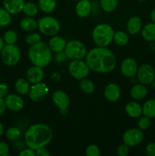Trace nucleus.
<instances>
[{
	"instance_id": "13",
	"label": "nucleus",
	"mask_w": 155,
	"mask_h": 156,
	"mask_svg": "<svg viewBox=\"0 0 155 156\" xmlns=\"http://www.w3.org/2000/svg\"><path fill=\"white\" fill-rule=\"evenodd\" d=\"M122 74L128 78H132L137 74L138 66L133 58H126L121 63Z\"/></svg>"
},
{
	"instance_id": "47",
	"label": "nucleus",
	"mask_w": 155,
	"mask_h": 156,
	"mask_svg": "<svg viewBox=\"0 0 155 156\" xmlns=\"http://www.w3.org/2000/svg\"><path fill=\"white\" fill-rule=\"evenodd\" d=\"M5 46V41L4 40L2 39V38L0 37V53H1L2 50L3 49V47H4Z\"/></svg>"
},
{
	"instance_id": "27",
	"label": "nucleus",
	"mask_w": 155,
	"mask_h": 156,
	"mask_svg": "<svg viewBox=\"0 0 155 156\" xmlns=\"http://www.w3.org/2000/svg\"><path fill=\"white\" fill-rule=\"evenodd\" d=\"M38 5L45 13H51L56 7V0H38Z\"/></svg>"
},
{
	"instance_id": "15",
	"label": "nucleus",
	"mask_w": 155,
	"mask_h": 156,
	"mask_svg": "<svg viewBox=\"0 0 155 156\" xmlns=\"http://www.w3.org/2000/svg\"><path fill=\"white\" fill-rule=\"evenodd\" d=\"M103 94L106 100L111 102H115L119 99L121 91H120L119 87L116 84L109 83L105 87Z\"/></svg>"
},
{
	"instance_id": "11",
	"label": "nucleus",
	"mask_w": 155,
	"mask_h": 156,
	"mask_svg": "<svg viewBox=\"0 0 155 156\" xmlns=\"http://www.w3.org/2000/svg\"><path fill=\"white\" fill-rule=\"evenodd\" d=\"M49 94V88L45 83L39 82L33 84L29 91V98L34 102L43 101Z\"/></svg>"
},
{
	"instance_id": "40",
	"label": "nucleus",
	"mask_w": 155,
	"mask_h": 156,
	"mask_svg": "<svg viewBox=\"0 0 155 156\" xmlns=\"http://www.w3.org/2000/svg\"><path fill=\"white\" fill-rule=\"evenodd\" d=\"M145 152L148 156H155V143H150L145 148Z\"/></svg>"
},
{
	"instance_id": "16",
	"label": "nucleus",
	"mask_w": 155,
	"mask_h": 156,
	"mask_svg": "<svg viewBox=\"0 0 155 156\" xmlns=\"http://www.w3.org/2000/svg\"><path fill=\"white\" fill-rule=\"evenodd\" d=\"M44 73L42 67L33 66L30 67L27 72V79L31 84H36L41 82L43 79Z\"/></svg>"
},
{
	"instance_id": "33",
	"label": "nucleus",
	"mask_w": 155,
	"mask_h": 156,
	"mask_svg": "<svg viewBox=\"0 0 155 156\" xmlns=\"http://www.w3.org/2000/svg\"><path fill=\"white\" fill-rule=\"evenodd\" d=\"M5 135L8 140H9L10 141H15L21 136V131L16 126H12L6 130Z\"/></svg>"
},
{
	"instance_id": "14",
	"label": "nucleus",
	"mask_w": 155,
	"mask_h": 156,
	"mask_svg": "<svg viewBox=\"0 0 155 156\" xmlns=\"http://www.w3.org/2000/svg\"><path fill=\"white\" fill-rule=\"evenodd\" d=\"M6 108L12 111H19L23 109L24 105V100L20 95L15 94H8L5 98Z\"/></svg>"
},
{
	"instance_id": "19",
	"label": "nucleus",
	"mask_w": 155,
	"mask_h": 156,
	"mask_svg": "<svg viewBox=\"0 0 155 156\" xmlns=\"http://www.w3.org/2000/svg\"><path fill=\"white\" fill-rule=\"evenodd\" d=\"M91 4L89 0H79L75 6L76 15L80 18L88 17L91 12Z\"/></svg>"
},
{
	"instance_id": "46",
	"label": "nucleus",
	"mask_w": 155,
	"mask_h": 156,
	"mask_svg": "<svg viewBox=\"0 0 155 156\" xmlns=\"http://www.w3.org/2000/svg\"><path fill=\"white\" fill-rule=\"evenodd\" d=\"M150 20H151L152 22L155 23V9H153V10L151 11V12H150Z\"/></svg>"
},
{
	"instance_id": "51",
	"label": "nucleus",
	"mask_w": 155,
	"mask_h": 156,
	"mask_svg": "<svg viewBox=\"0 0 155 156\" xmlns=\"http://www.w3.org/2000/svg\"><path fill=\"white\" fill-rule=\"evenodd\" d=\"M71 1H79V0H71Z\"/></svg>"
},
{
	"instance_id": "10",
	"label": "nucleus",
	"mask_w": 155,
	"mask_h": 156,
	"mask_svg": "<svg viewBox=\"0 0 155 156\" xmlns=\"http://www.w3.org/2000/svg\"><path fill=\"white\" fill-rule=\"evenodd\" d=\"M144 140V133L139 128H132L124 133L122 136L123 143L129 147L138 146Z\"/></svg>"
},
{
	"instance_id": "6",
	"label": "nucleus",
	"mask_w": 155,
	"mask_h": 156,
	"mask_svg": "<svg viewBox=\"0 0 155 156\" xmlns=\"http://www.w3.org/2000/svg\"><path fill=\"white\" fill-rule=\"evenodd\" d=\"M64 52L68 59L72 60L81 59L86 56L87 48L86 46L81 41L72 40L67 43Z\"/></svg>"
},
{
	"instance_id": "29",
	"label": "nucleus",
	"mask_w": 155,
	"mask_h": 156,
	"mask_svg": "<svg viewBox=\"0 0 155 156\" xmlns=\"http://www.w3.org/2000/svg\"><path fill=\"white\" fill-rule=\"evenodd\" d=\"M102 9L106 12H112L116 9L119 0H100Z\"/></svg>"
},
{
	"instance_id": "31",
	"label": "nucleus",
	"mask_w": 155,
	"mask_h": 156,
	"mask_svg": "<svg viewBox=\"0 0 155 156\" xmlns=\"http://www.w3.org/2000/svg\"><path fill=\"white\" fill-rule=\"evenodd\" d=\"M22 12L28 17H33L38 13V6L32 2H25Z\"/></svg>"
},
{
	"instance_id": "8",
	"label": "nucleus",
	"mask_w": 155,
	"mask_h": 156,
	"mask_svg": "<svg viewBox=\"0 0 155 156\" xmlns=\"http://www.w3.org/2000/svg\"><path fill=\"white\" fill-rule=\"evenodd\" d=\"M90 68L85 61L81 59H74L68 65V72L70 75L75 79H85L89 75Z\"/></svg>"
},
{
	"instance_id": "5",
	"label": "nucleus",
	"mask_w": 155,
	"mask_h": 156,
	"mask_svg": "<svg viewBox=\"0 0 155 156\" xmlns=\"http://www.w3.org/2000/svg\"><path fill=\"white\" fill-rule=\"evenodd\" d=\"M1 59L8 66L17 65L21 59V51L15 44H6L1 51Z\"/></svg>"
},
{
	"instance_id": "49",
	"label": "nucleus",
	"mask_w": 155,
	"mask_h": 156,
	"mask_svg": "<svg viewBox=\"0 0 155 156\" xmlns=\"http://www.w3.org/2000/svg\"><path fill=\"white\" fill-rule=\"evenodd\" d=\"M152 85H153V89L155 90V79H154V81H153V82H152Z\"/></svg>"
},
{
	"instance_id": "20",
	"label": "nucleus",
	"mask_w": 155,
	"mask_h": 156,
	"mask_svg": "<svg viewBox=\"0 0 155 156\" xmlns=\"http://www.w3.org/2000/svg\"><path fill=\"white\" fill-rule=\"evenodd\" d=\"M66 44L67 43L65 42V40L63 37L54 35L50 40L48 45L52 52L57 53V52L64 51Z\"/></svg>"
},
{
	"instance_id": "30",
	"label": "nucleus",
	"mask_w": 155,
	"mask_h": 156,
	"mask_svg": "<svg viewBox=\"0 0 155 156\" xmlns=\"http://www.w3.org/2000/svg\"><path fill=\"white\" fill-rule=\"evenodd\" d=\"M80 88L82 91L86 94H92L95 91V85L91 80L88 79H81L80 82Z\"/></svg>"
},
{
	"instance_id": "41",
	"label": "nucleus",
	"mask_w": 155,
	"mask_h": 156,
	"mask_svg": "<svg viewBox=\"0 0 155 156\" xmlns=\"http://www.w3.org/2000/svg\"><path fill=\"white\" fill-rule=\"evenodd\" d=\"M9 152V147L5 142H0V156L8 155Z\"/></svg>"
},
{
	"instance_id": "50",
	"label": "nucleus",
	"mask_w": 155,
	"mask_h": 156,
	"mask_svg": "<svg viewBox=\"0 0 155 156\" xmlns=\"http://www.w3.org/2000/svg\"><path fill=\"white\" fill-rule=\"evenodd\" d=\"M138 1H139V2H144V1H146V0H138Z\"/></svg>"
},
{
	"instance_id": "36",
	"label": "nucleus",
	"mask_w": 155,
	"mask_h": 156,
	"mask_svg": "<svg viewBox=\"0 0 155 156\" xmlns=\"http://www.w3.org/2000/svg\"><path fill=\"white\" fill-rule=\"evenodd\" d=\"M85 153L88 156H100V150L98 146L94 144H91L87 147Z\"/></svg>"
},
{
	"instance_id": "34",
	"label": "nucleus",
	"mask_w": 155,
	"mask_h": 156,
	"mask_svg": "<svg viewBox=\"0 0 155 156\" xmlns=\"http://www.w3.org/2000/svg\"><path fill=\"white\" fill-rule=\"evenodd\" d=\"M3 40L6 44H15L18 41V34L15 30H7L4 34Z\"/></svg>"
},
{
	"instance_id": "17",
	"label": "nucleus",
	"mask_w": 155,
	"mask_h": 156,
	"mask_svg": "<svg viewBox=\"0 0 155 156\" xmlns=\"http://www.w3.org/2000/svg\"><path fill=\"white\" fill-rule=\"evenodd\" d=\"M3 6L11 15H15L22 12L24 0H3Z\"/></svg>"
},
{
	"instance_id": "1",
	"label": "nucleus",
	"mask_w": 155,
	"mask_h": 156,
	"mask_svg": "<svg viewBox=\"0 0 155 156\" xmlns=\"http://www.w3.org/2000/svg\"><path fill=\"white\" fill-rule=\"evenodd\" d=\"M85 62L90 69L100 73L112 72L116 65L114 53L106 47H95L87 53Z\"/></svg>"
},
{
	"instance_id": "4",
	"label": "nucleus",
	"mask_w": 155,
	"mask_h": 156,
	"mask_svg": "<svg viewBox=\"0 0 155 156\" xmlns=\"http://www.w3.org/2000/svg\"><path fill=\"white\" fill-rule=\"evenodd\" d=\"M113 28L108 24H97L92 32V38L97 47H106L112 41L114 37Z\"/></svg>"
},
{
	"instance_id": "38",
	"label": "nucleus",
	"mask_w": 155,
	"mask_h": 156,
	"mask_svg": "<svg viewBox=\"0 0 155 156\" xmlns=\"http://www.w3.org/2000/svg\"><path fill=\"white\" fill-rule=\"evenodd\" d=\"M129 146H127L126 144L123 143L119 146L118 149H117V154L119 156H126L129 154Z\"/></svg>"
},
{
	"instance_id": "24",
	"label": "nucleus",
	"mask_w": 155,
	"mask_h": 156,
	"mask_svg": "<svg viewBox=\"0 0 155 156\" xmlns=\"http://www.w3.org/2000/svg\"><path fill=\"white\" fill-rule=\"evenodd\" d=\"M15 88L19 94L26 95L29 93L30 88L28 80L24 79H18L15 83Z\"/></svg>"
},
{
	"instance_id": "48",
	"label": "nucleus",
	"mask_w": 155,
	"mask_h": 156,
	"mask_svg": "<svg viewBox=\"0 0 155 156\" xmlns=\"http://www.w3.org/2000/svg\"><path fill=\"white\" fill-rule=\"evenodd\" d=\"M4 132H5L4 126H3L2 123L1 122H0V136L3 135V133H4Z\"/></svg>"
},
{
	"instance_id": "26",
	"label": "nucleus",
	"mask_w": 155,
	"mask_h": 156,
	"mask_svg": "<svg viewBox=\"0 0 155 156\" xmlns=\"http://www.w3.org/2000/svg\"><path fill=\"white\" fill-rule=\"evenodd\" d=\"M142 114L150 118H155V99L144 102L142 106Z\"/></svg>"
},
{
	"instance_id": "7",
	"label": "nucleus",
	"mask_w": 155,
	"mask_h": 156,
	"mask_svg": "<svg viewBox=\"0 0 155 156\" xmlns=\"http://www.w3.org/2000/svg\"><path fill=\"white\" fill-rule=\"evenodd\" d=\"M40 31L46 36H54L60 30V24L56 18L52 16H45L37 21Z\"/></svg>"
},
{
	"instance_id": "39",
	"label": "nucleus",
	"mask_w": 155,
	"mask_h": 156,
	"mask_svg": "<svg viewBox=\"0 0 155 156\" xmlns=\"http://www.w3.org/2000/svg\"><path fill=\"white\" fill-rule=\"evenodd\" d=\"M9 88L5 83H0V98H5L9 94Z\"/></svg>"
},
{
	"instance_id": "18",
	"label": "nucleus",
	"mask_w": 155,
	"mask_h": 156,
	"mask_svg": "<svg viewBox=\"0 0 155 156\" xmlns=\"http://www.w3.org/2000/svg\"><path fill=\"white\" fill-rule=\"evenodd\" d=\"M126 29L130 34H137L142 29V21L138 16L131 17L126 23Z\"/></svg>"
},
{
	"instance_id": "9",
	"label": "nucleus",
	"mask_w": 155,
	"mask_h": 156,
	"mask_svg": "<svg viewBox=\"0 0 155 156\" xmlns=\"http://www.w3.org/2000/svg\"><path fill=\"white\" fill-rule=\"evenodd\" d=\"M136 75L138 82L144 85H150L155 79L154 69L147 63L142 64L138 66Z\"/></svg>"
},
{
	"instance_id": "43",
	"label": "nucleus",
	"mask_w": 155,
	"mask_h": 156,
	"mask_svg": "<svg viewBox=\"0 0 155 156\" xmlns=\"http://www.w3.org/2000/svg\"><path fill=\"white\" fill-rule=\"evenodd\" d=\"M36 152L33 149L27 147V149H24L19 153V156H35Z\"/></svg>"
},
{
	"instance_id": "22",
	"label": "nucleus",
	"mask_w": 155,
	"mask_h": 156,
	"mask_svg": "<svg viewBox=\"0 0 155 156\" xmlns=\"http://www.w3.org/2000/svg\"><path fill=\"white\" fill-rule=\"evenodd\" d=\"M147 89L143 84H136L130 90L131 97L135 100H141L147 96Z\"/></svg>"
},
{
	"instance_id": "32",
	"label": "nucleus",
	"mask_w": 155,
	"mask_h": 156,
	"mask_svg": "<svg viewBox=\"0 0 155 156\" xmlns=\"http://www.w3.org/2000/svg\"><path fill=\"white\" fill-rule=\"evenodd\" d=\"M12 21L11 14L3 8H0V27H6Z\"/></svg>"
},
{
	"instance_id": "3",
	"label": "nucleus",
	"mask_w": 155,
	"mask_h": 156,
	"mask_svg": "<svg viewBox=\"0 0 155 156\" xmlns=\"http://www.w3.org/2000/svg\"><path fill=\"white\" fill-rule=\"evenodd\" d=\"M52 50L49 45L43 41L32 44L28 50V57L34 66L40 67L47 66L52 60Z\"/></svg>"
},
{
	"instance_id": "44",
	"label": "nucleus",
	"mask_w": 155,
	"mask_h": 156,
	"mask_svg": "<svg viewBox=\"0 0 155 156\" xmlns=\"http://www.w3.org/2000/svg\"><path fill=\"white\" fill-rule=\"evenodd\" d=\"M36 156H50V153L47 149H46L44 147H42L36 149Z\"/></svg>"
},
{
	"instance_id": "28",
	"label": "nucleus",
	"mask_w": 155,
	"mask_h": 156,
	"mask_svg": "<svg viewBox=\"0 0 155 156\" xmlns=\"http://www.w3.org/2000/svg\"><path fill=\"white\" fill-rule=\"evenodd\" d=\"M129 36L126 32L122 30H119L115 32L113 37V41L117 45L120 47H124L129 43Z\"/></svg>"
},
{
	"instance_id": "52",
	"label": "nucleus",
	"mask_w": 155,
	"mask_h": 156,
	"mask_svg": "<svg viewBox=\"0 0 155 156\" xmlns=\"http://www.w3.org/2000/svg\"><path fill=\"white\" fill-rule=\"evenodd\" d=\"M154 62H155V56H154Z\"/></svg>"
},
{
	"instance_id": "42",
	"label": "nucleus",
	"mask_w": 155,
	"mask_h": 156,
	"mask_svg": "<svg viewBox=\"0 0 155 156\" xmlns=\"http://www.w3.org/2000/svg\"><path fill=\"white\" fill-rule=\"evenodd\" d=\"M66 59H67V56L64 51L57 52V53H56V55H55V60L58 62H64Z\"/></svg>"
},
{
	"instance_id": "12",
	"label": "nucleus",
	"mask_w": 155,
	"mask_h": 156,
	"mask_svg": "<svg viewBox=\"0 0 155 156\" xmlns=\"http://www.w3.org/2000/svg\"><path fill=\"white\" fill-rule=\"evenodd\" d=\"M52 100L60 111H65L70 105V98L65 91L57 90L52 94Z\"/></svg>"
},
{
	"instance_id": "2",
	"label": "nucleus",
	"mask_w": 155,
	"mask_h": 156,
	"mask_svg": "<svg viewBox=\"0 0 155 156\" xmlns=\"http://www.w3.org/2000/svg\"><path fill=\"white\" fill-rule=\"evenodd\" d=\"M53 130L44 123H35L27 129L24 134V141L28 148L36 150L45 147L53 139Z\"/></svg>"
},
{
	"instance_id": "23",
	"label": "nucleus",
	"mask_w": 155,
	"mask_h": 156,
	"mask_svg": "<svg viewBox=\"0 0 155 156\" xmlns=\"http://www.w3.org/2000/svg\"><path fill=\"white\" fill-rule=\"evenodd\" d=\"M141 36L147 41H155V23L150 22L144 25L141 29Z\"/></svg>"
},
{
	"instance_id": "25",
	"label": "nucleus",
	"mask_w": 155,
	"mask_h": 156,
	"mask_svg": "<svg viewBox=\"0 0 155 156\" xmlns=\"http://www.w3.org/2000/svg\"><path fill=\"white\" fill-rule=\"evenodd\" d=\"M20 26L21 29L25 31H32L34 30L38 27L37 21L35 19H33L32 17H26L21 19L20 22Z\"/></svg>"
},
{
	"instance_id": "35",
	"label": "nucleus",
	"mask_w": 155,
	"mask_h": 156,
	"mask_svg": "<svg viewBox=\"0 0 155 156\" xmlns=\"http://www.w3.org/2000/svg\"><path fill=\"white\" fill-rule=\"evenodd\" d=\"M150 126V118L147 116H143L140 117L138 121V126L141 130H145L148 129Z\"/></svg>"
},
{
	"instance_id": "45",
	"label": "nucleus",
	"mask_w": 155,
	"mask_h": 156,
	"mask_svg": "<svg viewBox=\"0 0 155 156\" xmlns=\"http://www.w3.org/2000/svg\"><path fill=\"white\" fill-rule=\"evenodd\" d=\"M6 108H6L5 103V100H3V98H0V117L3 115V114L5 112Z\"/></svg>"
},
{
	"instance_id": "21",
	"label": "nucleus",
	"mask_w": 155,
	"mask_h": 156,
	"mask_svg": "<svg viewBox=\"0 0 155 156\" xmlns=\"http://www.w3.org/2000/svg\"><path fill=\"white\" fill-rule=\"evenodd\" d=\"M125 110L128 115L132 118H138L142 114V107L136 101H129L126 104Z\"/></svg>"
},
{
	"instance_id": "37",
	"label": "nucleus",
	"mask_w": 155,
	"mask_h": 156,
	"mask_svg": "<svg viewBox=\"0 0 155 156\" xmlns=\"http://www.w3.org/2000/svg\"><path fill=\"white\" fill-rule=\"evenodd\" d=\"M40 39H41V37L39 34L33 33V34H29L28 36L27 37V38H26V42H27L28 44L32 45V44H36V43L40 41Z\"/></svg>"
}]
</instances>
